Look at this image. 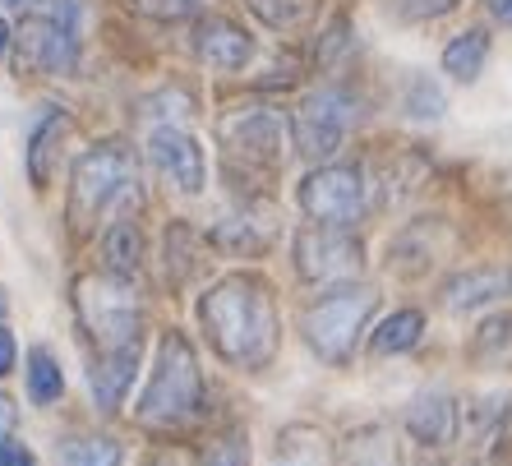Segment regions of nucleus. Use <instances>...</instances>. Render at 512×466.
<instances>
[{
  "label": "nucleus",
  "mask_w": 512,
  "mask_h": 466,
  "mask_svg": "<svg viewBox=\"0 0 512 466\" xmlns=\"http://www.w3.org/2000/svg\"><path fill=\"white\" fill-rule=\"evenodd\" d=\"M199 323L208 347L227 360L231 370H263L273 365L282 323H277L273 287L259 273H227L199 300Z\"/></svg>",
  "instance_id": "nucleus-1"
},
{
  "label": "nucleus",
  "mask_w": 512,
  "mask_h": 466,
  "mask_svg": "<svg viewBox=\"0 0 512 466\" xmlns=\"http://www.w3.org/2000/svg\"><path fill=\"white\" fill-rule=\"evenodd\" d=\"M199 411H203L199 356H194L190 337L171 328V333L157 342L153 379L143 388L134 416H139V425H148V430H180V425H190Z\"/></svg>",
  "instance_id": "nucleus-2"
},
{
  "label": "nucleus",
  "mask_w": 512,
  "mask_h": 466,
  "mask_svg": "<svg viewBox=\"0 0 512 466\" xmlns=\"http://www.w3.org/2000/svg\"><path fill=\"white\" fill-rule=\"evenodd\" d=\"M139 185V157L130 144L107 139V144H93L70 171V231L74 236H88L97 227V217L107 213L116 199Z\"/></svg>",
  "instance_id": "nucleus-3"
},
{
  "label": "nucleus",
  "mask_w": 512,
  "mask_h": 466,
  "mask_svg": "<svg viewBox=\"0 0 512 466\" xmlns=\"http://www.w3.org/2000/svg\"><path fill=\"white\" fill-rule=\"evenodd\" d=\"M374 310H379V291L342 282L337 291L319 296L310 310L300 314V333H305V342H310V351L319 360L346 365L351 351H356V337L365 333V323H370Z\"/></svg>",
  "instance_id": "nucleus-4"
},
{
  "label": "nucleus",
  "mask_w": 512,
  "mask_h": 466,
  "mask_svg": "<svg viewBox=\"0 0 512 466\" xmlns=\"http://www.w3.org/2000/svg\"><path fill=\"white\" fill-rule=\"evenodd\" d=\"M217 144L227 171H254V176H273L286 167V153L296 148V134L277 116L273 107H240L217 120Z\"/></svg>",
  "instance_id": "nucleus-5"
},
{
  "label": "nucleus",
  "mask_w": 512,
  "mask_h": 466,
  "mask_svg": "<svg viewBox=\"0 0 512 466\" xmlns=\"http://www.w3.org/2000/svg\"><path fill=\"white\" fill-rule=\"evenodd\" d=\"M74 310H79V323L84 333L93 337L102 351L130 347V342H143V314H139V296H130V282L116 273H88L74 282Z\"/></svg>",
  "instance_id": "nucleus-6"
},
{
  "label": "nucleus",
  "mask_w": 512,
  "mask_h": 466,
  "mask_svg": "<svg viewBox=\"0 0 512 466\" xmlns=\"http://www.w3.org/2000/svg\"><path fill=\"white\" fill-rule=\"evenodd\" d=\"M356 97L346 88H314L300 97L296 116H291V134H296V153L310 162H328L337 148L346 144V134L356 130Z\"/></svg>",
  "instance_id": "nucleus-7"
},
{
  "label": "nucleus",
  "mask_w": 512,
  "mask_h": 466,
  "mask_svg": "<svg viewBox=\"0 0 512 466\" xmlns=\"http://www.w3.org/2000/svg\"><path fill=\"white\" fill-rule=\"evenodd\" d=\"M24 60L42 74H70L79 65V0H42L19 33Z\"/></svg>",
  "instance_id": "nucleus-8"
},
{
  "label": "nucleus",
  "mask_w": 512,
  "mask_h": 466,
  "mask_svg": "<svg viewBox=\"0 0 512 466\" xmlns=\"http://www.w3.org/2000/svg\"><path fill=\"white\" fill-rule=\"evenodd\" d=\"M296 254V273L305 282H319V287H342V282H356L360 268H365V245L351 236V227H305L291 245Z\"/></svg>",
  "instance_id": "nucleus-9"
},
{
  "label": "nucleus",
  "mask_w": 512,
  "mask_h": 466,
  "mask_svg": "<svg viewBox=\"0 0 512 466\" xmlns=\"http://www.w3.org/2000/svg\"><path fill=\"white\" fill-rule=\"evenodd\" d=\"M296 204L310 222H323V227H356L365 213V176H360V167H346V162L314 167L300 180Z\"/></svg>",
  "instance_id": "nucleus-10"
},
{
  "label": "nucleus",
  "mask_w": 512,
  "mask_h": 466,
  "mask_svg": "<svg viewBox=\"0 0 512 466\" xmlns=\"http://www.w3.org/2000/svg\"><path fill=\"white\" fill-rule=\"evenodd\" d=\"M148 157H153V167L162 171L180 194H199L203 190V176H208V167H203V148H199V139L185 134L180 125H157V130L148 134Z\"/></svg>",
  "instance_id": "nucleus-11"
},
{
  "label": "nucleus",
  "mask_w": 512,
  "mask_h": 466,
  "mask_svg": "<svg viewBox=\"0 0 512 466\" xmlns=\"http://www.w3.org/2000/svg\"><path fill=\"white\" fill-rule=\"evenodd\" d=\"M194 56L213 70L231 74V70H245L254 60V37L236 24V19H222V14H208L194 24Z\"/></svg>",
  "instance_id": "nucleus-12"
},
{
  "label": "nucleus",
  "mask_w": 512,
  "mask_h": 466,
  "mask_svg": "<svg viewBox=\"0 0 512 466\" xmlns=\"http://www.w3.org/2000/svg\"><path fill=\"white\" fill-rule=\"evenodd\" d=\"M508 296H512V268H503V263L466 268V273H457V277L443 282V310H453V314L485 310V305L508 300Z\"/></svg>",
  "instance_id": "nucleus-13"
},
{
  "label": "nucleus",
  "mask_w": 512,
  "mask_h": 466,
  "mask_svg": "<svg viewBox=\"0 0 512 466\" xmlns=\"http://www.w3.org/2000/svg\"><path fill=\"white\" fill-rule=\"evenodd\" d=\"M139 351L143 342H130V347H116V351H102L88 370V388H93V402L102 416H116L125 407V393L134 383V370H139Z\"/></svg>",
  "instance_id": "nucleus-14"
},
{
  "label": "nucleus",
  "mask_w": 512,
  "mask_h": 466,
  "mask_svg": "<svg viewBox=\"0 0 512 466\" xmlns=\"http://www.w3.org/2000/svg\"><path fill=\"white\" fill-rule=\"evenodd\" d=\"M406 434L425 448H448L457 439V402L448 393H420L406 407Z\"/></svg>",
  "instance_id": "nucleus-15"
},
{
  "label": "nucleus",
  "mask_w": 512,
  "mask_h": 466,
  "mask_svg": "<svg viewBox=\"0 0 512 466\" xmlns=\"http://www.w3.org/2000/svg\"><path fill=\"white\" fill-rule=\"evenodd\" d=\"M70 134V116L65 111H47V116L33 125L28 134V180H33V190H47L51 185V171H56V148L60 139Z\"/></svg>",
  "instance_id": "nucleus-16"
},
{
  "label": "nucleus",
  "mask_w": 512,
  "mask_h": 466,
  "mask_svg": "<svg viewBox=\"0 0 512 466\" xmlns=\"http://www.w3.org/2000/svg\"><path fill=\"white\" fill-rule=\"evenodd\" d=\"M102 268L116 277H125V282H134L143 268V231L139 222H130V217H120V222H111L107 236H102Z\"/></svg>",
  "instance_id": "nucleus-17"
},
{
  "label": "nucleus",
  "mask_w": 512,
  "mask_h": 466,
  "mask_svg": "<svg viewBox=\"0 0 512 466\" xmlns=\"http://www.w3.org/2000/svg\"><path fill=\"white\" fill-rule=\"evenodd\" d=\"M337 466H402V453L383 425H360L337 448Z\"/></svg>",
  "instance_id": "nucleus-18"
},
{
  "label": "nucleus",
  "mask_w": 512,
  "mask_h": 466,
  "mask_svg": "<svg viewBox=\"0 0 512 466\" xmlns=\"http://www.w3.org/2000/svg\"><path fill=\"white\" fill-rule=\"evenodd\" d=\"M489 60V33L485 28H466L443 47V74H453L457 84H476Z\"/></svg>",
  "instance_id": "nucleus-19"
},
{
  "label": "nucleus",
  "mask_w": 512,
  "mask_h": 466,
  "mask_svg": "<svg viewBox=\"0 0 512 466\" xmlns=\"http://www.w3.org/2000/svg\"><path fill=\"white\" fill-rule=\"evenodd\" d=\"M273 466H333V448L314 425H291L277 439Z\"/></svg>",
  "instance_id": "nucleus-20"
},
{
  "label": "nucleus",
  "mask_w": 512,
  "mask_h": 466,
  "mask_svg": "<svg viewBox=\"0 0 512 466\" xmlns=\"http://www.w3.org/2000/svg\"><path fill=\"white\" fill-rule=\"evenodd\" d=\"M425 337V314L420 310H397L388 314V319L374 328L370 337V351L374 356H402V351H411Z\"/></svg>",
  "instance_id": "nucleus-21"
},
{
  "label": "nucleus",
  "mask_w": 512,
  "mask_h": 466,
  "mask_svg": "<svg viewBox=\"0 0 512 466\" xmlns=\"http://www.w3.org/2000/svg\"><path fill=\"white\" fill-rule=\"evenodd\" d=\"M471 360L489 370H508L512 365V314H494L471 337Z\"/></svg>",
  "instance_id": "nucleus-22"
},
{
  "label": "nucleus",
  "mask_w": 512,
  "mask_h": 466,
  "mask_svg": "<svg viewBox=\"0 0 512 466\" xmlns=\"http://www.w3.org/2000/svg\"><path fill=\"white\" fill-rule=\"evenodd\" d=\"M259 24L277 28V33H296L319 14V0H245Z\"/></svg>",
  "instance_id": "nucleus-23"
},
{
  "label": "nucleus",
  "mask_w": 512,
  "mask_h": 466,
  "mask_svg": "<svg viewBox=\"0 0 512 466\" xmlns=\"http://www.w3.org/2000/svg\"><path fill=\"white\" fill-rule=\"evenodd\" d=\"M65 393V374H60L56 356L47 347H33L28 351V397H33V407H51L60 402Z\"/></svg>",
  "instance_id": "nucleus-24"
},
{
  "label": "nucleus",
  "mask_w": 512,
  "mask_h": 466,
  "mask_svg": "<svg viewBox=\"0 0 512 466\" xmlns=\"http://www.w3.org/2000/svg\"><path fill=\"white\" fill-rule=\"evenodd\" d=\"M208 240H213L222 254H236V259H240V254H245V259H254V254L268 250V231H259L250 217H227V222H217Z\"/></svg>",
  "instance_id": "nucleus-25"
},
{
  "label": "nucleus",
  "mask_w": 512,
  "mask_h": 466,
  "mask_svg": "<svg viewBox=\"0 0 512 466\" xmlns=\"http://www.w3.org/2000/svg\"><path fill=\"white\" fill-rule=\"evenodd\" d=\"M60 466H125V448L107 434H88V439H65Z\"/></svg>",
  "instance_id": "nucleus-26"
},
{
  "label": "nucleus",
  "mask_w": 512,
  "mask_h": 466,
  "mask_svg": "<svg viewBox=\"0 0 512 466\" xmlns=\"http://www.w3.org/2000/svg\"><path fill=\"white\" fill-rule=\"evenodd\" d=\"M199 466H250L245 430H222L217 439H208V448L199 453Z\"/></svg>",
  "instance_id": "nucleus-27"
},
{
  "label": "nucleus",
  "mask_w": 512,
  "mask_h": 466,
  "mask_svg": "<svg viewBox=\"0 0 512 466\" xmlns=\"http://www.w3.org/2000/svg\"><path fill=\"white\" fill-rule=\"evenodd\" d=\"M190 245H199V236H194L185 222H171L167 231V277L171 282H185V273H190Z\"/></svg>",
  "instance_id": "nucleus-28"
},
{
  "label": "nucleus",
  "mask_w": 512,
  "mask_h": 466,
  "mask_svg": "<svg viewBox=\"0 0 512 466\" xmlns=\"http://www.w3.org/2000/svg\"><path fill=\"white\" fill-rule=\"evenodd\" d=\"M406 116H416V120H439L443 116V93L439 84H429V79H411L406 84Z\"/></svg>",
  "instance_id": "nucleus-29"
},
{
  "label": "nucleus",
  "mask_w": 512,
  "mask_h": 466,
  "mask_svg": "<svg viewBox=\"0 0 512 466\" xmlns=\"http://www.w3.org/2000/svg\"><path fill=\"white\" fill-rule=\"evenodd\" d=\"M388 5L406 24H425V19H443V14L457 10V0H388Z\"/></svg>",
  "instance_id": "nucleus-30"
},
{
  "label": "nucleus",
  "mask_w": 512,
  "mask_h": 466,
  "mask_svg": "<svg viewBox=\"0 0 512 466\" xmlns=\"http://www.w3.org/2000/svg\"><path fill=\"white\" fill-rule=\"evenodd\" d=\"M139 14H148V19H190V14H199L208 0H130Z\"/></svg>",
  "instance_id": "nucleus-31"
},
{
  "label": "nucleus",
  "mask_w": 512,
  "mask_h": 466,
  "mask_svg": "<svg viewBox=\"0 0 512 466\" xmlns=\"http://www.w3.org/2000/svg\"><path fill=\"white\" fill-rule=\"evenodd\" d=\"M0 466H37V457H33V448L5 439V443H0Z\"/></svg>",
  "instance_id": "nucleus-32"
},
{
  "label": "nucleus",
  "mask_w": 512,
  "mask_h": 466,
  "mask_svg": "<svg viewBox=\"0 0 512 466\" xmlns=\"http://www.w3.org/2000/svg\"><path fill=\"white\" fill-rule=\"evenodd\" d=\"M337 51H346V24H333V28H328V42H323L319 65H333Z\"/></svg>",
  "instance_id": "nucleus-33"
},
{
  "label": "nucleus",
  "mask_w": 512,
  "mask_h": 466,
  "mask_svg": "<svg viewBox=\"0 0 512 466\" xmlns=\"http://www.w3.org/2000/svg\"><path fill=\"white\" fill-rule=\"evenodd\" d=\"M14 420H19V407H14V397H5V393H0V443L10 439Z\"/></svg>",
  "instance_id": "nucleus-34"
},
{
  "label": "nucleus",
  "mask_w": 512,
  "mask_h": 466,
  "mask_svg": "<svg viewBox=\"0 0 512 466\" xmlns=\"http://www.w3.org/2000/svg\"><path fill=\"white\" fill-rule=\"evenodd\" d=\"M14 356H19V351H14V337L5 333V328H0V379H5V374L14 370Z\"/></svg>",
  "instance_id": "nucleus-35"
},
{
  "label": "nucleus",
  "mask_w": 512,
  "mask_h": 466,
  "mask_svg": "<svg viewBox=\"0 0 512 466\" xmlns=\"http://www.w3.org/2000/svg\"><path fill=\"white\" fill-rule=\"evenodd\" d=\"M485 10L499 19V24H508L512 28V0H485Z\"/></svg>",
  "instance_id": "nucleus-36"
},
{
  "label": "nucleus",
  "mask_w": 512,
  "mask_h": 466,
  "mask_svg": "<svg viewBox=\"0 0 512 466\" xmlns=\"http://www.w3.org/2000/svg\"><path fill=\"white\" fill-rule=\"evenodd\" d=\"M148 466H185V457H180V453H167V448H162V453L148 457Z\"/></svg>",
  "instance_id": "nucleus-37"
},
{
  "label": "nucleus",
  "mask_w": 512,
  "mask_h": 466,
  "mask_svg": "<svg viewBox=\"0 0 512 466\" xmlns=\"http://www.w3.org/2000/svg\"><path fill=\"white\" fill-rule=\"evenodd\" d=\"M5 10H33V0H0Z\"/></svg>",
  "instance_id": "nucleus-38"
},
{
  "label": "nucleus",
  "mask_w": 512,
  "mask_h": 466,
  "mask_svg": "<svg viewBox=\"0 0 512 466\" xmlns=\"http://www.w3.org/2000/svg\"><path fill=\"white\" fill-rule=\"evenodd\" d=\"M5 47H10V24L0 19V56H5Z\"/></svg>",
  "instance_id": "nucleus-39"
},
{
  "label": "nucleus",
  "mask_w": 512,
  "mask_h": 466,
  "mask_svg": "<svg viewBox=\"0 0 512 466\" xmlns=\"http://www.w3.org/2000/svg\"><path fill=\"white\" fill-rule=\"evenodd\" d=\"M5 314H10V300H5V287H0V319H5Z\"/></svg>",
  "instance_id": "nucleus-40"
},
{
  "label": "nucleus",
  "mask_w": 512,
  "mask_h": 466,
  "mask_svg": "<svg viewBox=\"0 0 512 466\" xmlns=\"http://www.w3.org/2000/svg\"><path fill=\"white\" fill-rule=\"evenodd\" d=\"M429 466H443V462H429Z\"/></svg>",
  "instance_id": "nucleus-41"
}]
</instances>
